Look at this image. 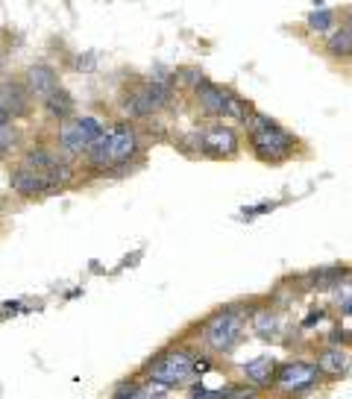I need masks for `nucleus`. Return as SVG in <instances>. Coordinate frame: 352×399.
Returning <instances> with one entry per match:
<instances>
[{
	"mask_svg": "<svg viewBox=\"0 0 352 399\" xmlns=\"http://www.w3.org/2000/svg\"><path fill=\"white\" fill-rule=\"evenodd\" d=\"M247 130H249V147H253V153L261 161H267V165H279V161L294 156L297 139L291 132H285L273 118L253 112L249 121H247Z\"/></svg>",
	"mask_w": 352,
	"mask_h": 399,
	"instance_id": "1",
	"label": "nucleus"
},
{
	"mask_svg": "<svg viewBox=\"0 0 352 399\" xmlns=\"http://www.w3.org/2000/svg\"><path fill=\"white\" fill-rule=\"evenodd\" d=\"M135 150H138L135 130L130 127V123H115V127L106 130V135L97 144H91V150H88V159H91L94 168H112V165L127 161Z\"/></svg>",
	"mask_w": 352,
	"mask_h": 399,
	"instance_id": "2",
	"label": "nucleus"
},
{
	"mask_svg": "<svg viewBox=\"0 0 352 399\" xmlns=\"http://www.w3.org/2000/svg\"><path fill=\"white\" fill-rule=\"evenodd\" d=\"M244 326H247L244 311L235 308V305H229V308L218 311V314L206 323L203 338H206V344H209L211 349H218V353H229V349H235L238 344H241Z\"/></svg>",
	"mask_w": 352,
	"mask_h": 399,
	"instance_id": "3",
	"label": "nucleus"
},
{
	"mask_svg": "<svg viewBox=\"0 0 352 399\" xmlns=\"http://www.w3.org/2000/svg\"><path fill=\"white\" fill-rule=\"evenodd\" d=\"M194 373V355L185 353V349H173V353L161 355L153 364V384H161V388H170V384H179L182 379H188Z\"/></svg>",
	"mask_w": 352,
	"mask_h": 399,
	"instance_id": "4",
	"label": "nucleus"
},
{
	"mask_svg": "<svg viewBox=\"0 0 352 399\" xmlns=\"http://www.w3.org/2000/svg\"><path fill=\"white\" fill-rule=\"evenodd\" d=\"M320 367L317 364H306V361H291V364H285L276 370V379L273 384L279 388L282 393H303L308 388L320 382Z\"/></svg>",
	"mask_w": 352,
	"mask_h": 399,
	"instance_id": "5",
	"label": "nucleus"
},
{
	"mask_svg": "<svg viewBox=\"0 0 352 399\" xmlns=\"http://www.w3.org/2000/svg\"><path fill=\"white\" fill-rule=\"evenodd\" d=\"M200 153L211 159H229L238 153V135L229 127H211L200 135Z\"/></svg>",
	"mask_w": 352,
	"mask_h": 399,
	"instance_id": "6",
	"label": "nucleus"
},
{
	"mask_svg": "<svg viewBox=\"0 0 352 399\" xmlns=\"http://www.w3.org/2000/svg\"><path fill=\"white\" fill-rule=\"evenodd\" d=\"M194 91H197L200 106H203L209 115H215V118H223V115H226V106H229V100H232V94L226 91V89H220V85L203 80Z\"/></svg>",
	"mask_w": 352,
	"mask_h": 399,
	"instance_id": "7",
	"label": "nucleus"
},
{
	"mask_svg": "<svg viewBox=\"0 0 352 399\" xmlns=\"http://www.w3.org/2000/svg\"><path fill=\"white\" fill-rule=\"evenodd\" d=\"M9 182H12V191H18V194H24V197L53 191V185H50V179L44 177V173L30 170V168H18V170L9 177Z\"/></svg>",
	"mask_w": 352,
	"mask_h": 399,
	"instance_id": "8",
	"label": "nucleus"
},
{
	"mask_svg": "<svg viewBox=\"0 0 352 399\" xmlns=\"http://www.w3.org/2000/svg\"><path fill=\"white\" fill-rule=\"evenodd\" d=\"M317 367L326 376H341V373L349 370V355L344 346H326L317 353Z\"/></svg>",
	"mask_w": 352,
	"mask_h": 399,
	"instance_id": "9",
	"label": "nucleus"
},
{
	"mask_svg": "<svg viewBox=\"0 0 352 399\" xmlns=\"http://www.w3.org/2000/svg\"><path fill=\"white\" fill-rule=\"evenodd\" d=\"M346 276H349V270H346L344 265L317 267V270H311V273H308V279H311L308 288H317V291H335L341 282H346Z\"/></svg>",
	"mask_w": 352,
	"mask_h": 399,
	"instance_id": "10",
	"label": "nucleus"
},
{
	"mask_svg": "<svg viewBox=\"0 0 352 399\" xmlns=\"http://www.w3.org/2000/svg\"><path fill=\"white\" fill-rule=\"evenodd\" d=\"M244 376H247V384H253V388H264V384H270L276 379V364L270 355H261L256 361H249L244 364Z\"/></svg>",
	"mask_w": 352,
	"mask_h": 399,
	"instance_id": "11",
	"label": "nucleus"
},
{
	"mask_svg": "<svg viewBox=\"0 0 352 399\" xmlns=\"http://www.w3.org/2000/svg\"><path fill=\"white\" fill-rule=\"evenodd\" d=\"M27 82H30V94H35V97H42V100H47L50 94L56 91V73L50 71L47 65H35V68H30V73H27Z\"/></svg>",
	"mask_w": 352,
	"mask_h": 399,
	"instance_id": "12",
	"label": "nucleus"
},
{
	"mask_svg": "<svg viewBox=\"0 0 352 399\" xmlns=\"http://www.w3.org/2000/svg\"><path fill=\"white\" fill-rule=\"evenodd\" d=\"M59 147L65 150V153H71V156H77V153H88V150H91L88 139H85V135L80 132L77 121H71V123H65V127H62V132H59Z\"/></svg>",
	"mask_w": 352,
	"mask_h": 399,
	"instance_id": "13",
	"label": "nucleus"
},
{
	"mask_svg": "<svg viewBox=\"0 0 352 399\" xmlns=\"http://www.w3.org/2000/svg\"><path fill=\"white\" fill-rule=\"evenodd\" d=\"M0 103H3L12 115H24L27 112V91L18 82H3L0 85Z\"/></svg>",
	"mask_w": 352,
	"mask_h": 399,
	"instance_id": "14",
	"label": "nucleus"
},
{
	"mask_svg": "<svg viewBox=\"0 0 352 399\" xmlns=\"http://www.w3.org/2000/svg\"><path fill=\"white\" fill-rule=\"evenodd\" d=\"M44 106H47V112H50V115H53V118L65 121V118H71V112H73V100H71V94H68V91L56 89L53 94H50V97L44 100Z\"/></svg>",
	"mask_w": 352,
	"mask_h": 399,
	"instance_id": "15",
	"label": "nucleus"
},
{
	"mask_svg": "<svg viewBox=\"0 0 352 399\" xmlns=\"http://www.w3.org/2000/svg\"><path fill=\"white\" fill-rule=\"evenodd\" d=\"M326 50H329L332 56H352V33L349 30H335L329 33V42H326Z\"/></svg>",
	"mask_w": 352,
	"mask_h": 399,
	"instance_id": "16",
	"label": "nucleus"
},
{
	"mask_svg": "<svg viewBox=\"0 0 352 399\" xmlns=\"http://www.w3.org/2000/svg\"><path fill=\"white\" fill-rule=\"evenodd\" d=\"M77 127H80V132H82L85 139H88V144H97V141L106 135L103 123H100L94 115H82V118H77Z\"/></svg>",
	"mask_w": 352,
	"mask_h": 399,
	"instance_id": "17",
	"label": "nucleus"
},
{
	"mask_svg": "<svg viewBox=\"0 0 352 399\" xmlns=\"http://www.w3.org/2000/svg\"><path fill=\"white\" fill-rule=\"evenodd\" d=\"M335 15L329 9H314L308 15V30L311 33H335Z\"/></svg>",
	"mask_w": 352,
	"mask_h": 399,
	"instance_id": "18",
	"label": "nucleus"
},
{
	"mask_svg": "<svg viewBox=\"0 0 352 399\" xmlns=\"http://www.w3.org/2000/svg\"><path fill=\"white\" fill-rule=\"evenodd\" d=\"M53 165H56V159L50 156L47 150H33V153H27V159H24V168L39 170V173H47Z\"/></svg>",
	"mask_w": 352,
	"mask_h": 399,
	"instance_id": "19",
	"label": "nucleus"
},
{
	"mask_svg": "<svg viewBox=\"0 0 352 399\" xmlns=\"http://www.w3.org/2000/svg\"><path fill=\"white\" fill-rule=\"evenodd\" d=\"M253 326H256L258 332H264V335H267V332L276 326V317L270 314V308H261V311H256V314H253Z\"/></svg>",
	"mask_w": 352,
	"mask_h": 399,
	"instance_id": "20",
	"label": "nucleus"
},
{
	"mask_svg": "<svg viewBox=\"0 0 352 399\" xmlns=\"http://www.w3.org/2000/svg\"><path fill=\"white\" fill-rule=\"evenodd\" d=\"M12 144H15V132H12L9 127L0 130V156H6L9 150H12Z\"/></svg>",
	"mask_w": 352,
	"mask_h": 399,
	"instance_id": "21",
	"label": "nucleus"
},
{
	"mask_svg": "<svg viewBox=\"0 0 352 399\" xmlns=\"http://www.w3.org/2000/svg\"><path fill=\"white\" fill-rule=\"evenodd\" d=\"M226 399H258V391L253 384H249V388H235V391L226 393Z\"/></svg>",
	"mask_w": 352,
	"mask_h": 399,
	"instance_id": "22",
	"label": "nucleus"
},
{
	"mask_svg": "<svg viewBox=\"0 0 352 399\" xmlns=\"http://www.w3.org/2000/svg\"><path fill=\"white\" fill-rule=\"evenodd\" d=\"M182 80H188V82H191L194 89H197V85L203 82L206 77H203V71H194V68H191V71H182Z\"/></svg>",
	"mask_w": 352,
	"mask_h": 399,
	"instance_id": "23",
	"label": "nucleus"
},
{
	"mask_svg": "<svg viewBox=\"0 0 352 399\" xmlns=\"http://www.w3.org/2000/svg\"><path fill=\"white\" fill-rule=\"evenodd\" d=\"M9 121H12V112H9L3 103H0V130H6V127H9Z\"/></svg>",
	"mask_w": 352,
	"mask_h": 399,
	"instance_id": "24",
	"label": "nucleus"
},
{
	"mask_svg": "<svg viewBox=\"0 0 352 399\" xmlns=\"http://www.w3.org/2000/svg\"><path fill=\"white\" fill-rule=\"evenodd\" d=\"M211 364H209V361L206 358H194V373H203V370H209Z\"/></svg>",
	"mask_w": 352,
	"mask_h": 399,
	"instance_id": "25",
	"label": "nucleus"
},
{
	"mask_svg": "<svg viewBox=\"0 0 352 399\" xmlns=\"http://www.w3.org/2000/svg\"><path fill=\"white\" fill-rule=\"evenodd\" d=\"M127 399H156V396H150V393H141V391H138V393H132V396H127Z\"/></svg>",
	"mask_w": 352,
	"mask_h": 399,
	"instance_id": "26",
	"label": "nucleus"
},
{
	"mask_svg": "<svg viewBox=\"0 0 352 399\" xmlns=\"http://www.w3.org/2000/svg\"><path fill=\"white\" fill-rule=\"evenodd\" d=\"M344 332H346V338H352V320L344 323Z\"/></svg>",
	"mask_w": 352,
	"mask_h": 399,
	"instance_id": "27",
	"label": "nucleus"
},
{
	"mask_svg": "<svg viewBox=\"0 0 352 399\" xmlns=\"http://www.w3.org/2000/svg\"><path fill=\"white\" fill-rule=\"evenodd\" d=\"M344 30H349V33H352V12H349L346 21H344Z\"/></svg>",
	"mask_w": 352,
	"mask_h": 399,
	"instance_id": "28",
	"label": "nucleus"
}]
</instances>
